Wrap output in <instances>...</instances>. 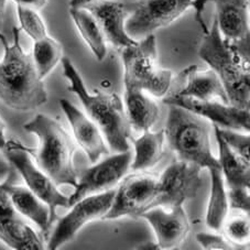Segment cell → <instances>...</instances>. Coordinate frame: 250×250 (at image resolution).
<instances>
[{
    "label": "cell",
    "mask_w": 250,
    "mask_h": 250,
    "mask_svg": "<svg viewBox=\"0 0 250 250\" xmlns=\"http://www.w3.org/2000/svg\"><path fill=\"white\" fill-rule=\"evenodd\" d=\"M163 102L169 106H180L194 114L200 115L221 128L246 131H249L250 129L249 110L238 108L230 104L217 103L213 99L212 101H200L193 97L181 96L170 90H167Z\"/></svg>",
    "instance_id": "cell-13"
},
{
    "label": "cell",
    "mask_w": 250,
    "mask_h": 250,
    "mask_svg": "<svg viewBox=\"0 0 250 250\" xmlns=\"http://www.w3.org/2000/svg\"><path fill=\"white\" fill-rule=\"evenodd\" d=\"M24 130L36 135L39 146L36 151L29 148L36 158L37 166L57 185L76 187L77 171L73 162L75 145L58 120L39 114L23 126Z\"/></svg>",
    "instance_id": "cell-4"
},
{
    "label": "cell",
    "mask_w": 250,
    "mask_h": 250,
    "mask_svg": "<svg viewBox=\"0 0 250 250\" xmlns=\"http://www.w3.org/2000/svg\"><path fill=\"white\" fill-rule=\"evenodd\" d=\"M216 6L219 32L224 40L249 58V0H208Z\"/></svg>",
    "instance_id": "cell-14"
},
{
    "label": "cell",
    "mask_w": 250,
    "mask_h": 250,
    "mask_svg": "<svg viewBox=\"0 0 250 250\" xmlns=\"http://www.w3.org/2000/svg\"><path fill=\"white\" fill-rule=\"evenodd\" d=\"M135 146L136 156L133 158L130 167L132 171H145L150 167H153L165 156L163 144L166 136L165 130L158 132H151L150 130L144 131V135L138 139H131Z\"/></svg>",
    "instance_id": "cell-23"
},
{
    "label": "cell",
    "mask_w": 250,
    "mask_h": 250,
    "mask_svg": "<svg viewBox=\"0 0 250 250\" xmlns=\"http://www.w3.org/2000/svg\"><path fill=\"white\" fill-rule=\"evenodd\" d=\"M102 28L105 39L114 46L123 49L137 43L128 36L125 23L132 12V1L120 0H99L85 8Z\"/></svg>",
    "instance_id": "cell-16"
},
{
    "label": "cell",
    "mask_w": 250,
    "mask_h": 250,
    "mask_svg": "<svg viewBox=\"0 0 250 250\" xmlns=\"http://www.w3.org/2000/svg\"><path fill=\"white\" fill-rule=\"evenodd\" d=\"M61 62L63 74L70 82L68 90L79 96L86 113L104 133L109 148L117 153L130 150L128 141L132 137L131 126L120 97L116 93L101 90H95V94L90 95L71 60L62 58Z\"/></svg>",
    "instance_id": "cell-2"
},
{
    "label": "cell",
    "mask_w": 250,
    "mask_h": 250,
    "mask_svg": "<svg viewBox=\"0 0 250 250\" xmlns=\"http://www.w3.org/2000/svg\"><path fill=\"white\" fill-rule=\"evenodd\" d=\"M194 0H135L132 12L125 23L129 37L139 41L156 30L167 27L188 8Z\"/></svg>",
    "instance_id": "cell-9"
},
{
    "label": "cell",
    "mask_w": 250,
    "mask_h": 250,
    "mask_svg": "<svg viewBox=\"0 0 250 250\" xmlns=\"http://www.w3.org/2000/svg\"><path fill=\"white\" fill-rule=\"evenodd\" d=\"M196 239L202 245V247L206 250H228L234 249L232 245L228 241L225 237L219 235L206 234V232H200L196 235Z\"/></svg>",
    "instance_id": "cell-31"
},
{
    "label": "cell",
    "mask_w": 250,
    "mask_h": 250,
    "mask_svg": "<svg viewBox=\"0 0 250 250\" xmlns=\"http://www.w3.org/2000/svg\"><path fill=\"white\" fill-rule=\"evenodd\" d=\"M2 153L12 167H15L22 176L30 191L49 206L50 224L52 225L57 219V208H70L68 197L59 191L58 185L50 179L49 175L34 165L32 154L27 146L18 141L10 140L7 141L5 148L2 149Z\"/></svg>",
    "instance_id": "cell-7"
},
{
    "label": "cell",
    "mask_w": 250,
    "mask_h": 250,
    "mask_svg": "<svg viewBox=\"0 0 250 250\" xmlns=\"http://www.w3.org/2000/svg\"><path fill=\"white\" fill-rule=\"evenodd\" d=\"M131 159V151L128 150L106 158L94 167L77 172L75 192L68 197L70 208L82 198L108 191L116 187L130 167Z\"/></svg>",
    "instance_id": "cell-11"
},
{
    "label": "cell",
    "mask_w": 250,
    "mask_h": 250,
    "mask_svg": "<svg viewBox=\"0 0 250 250\" xmlns=\"http://www.w3.org/2000/svg\"><path fill=\"white\" fill-rule=\"evenodd\" d=\"M33 42L34 44L31 52L32 60L39 76L43 80L62 60L63 47L61 43L50 36Z\"/></svg>",
    "instance_id": "cell-26"
},
{
    "label": "cell",
    "mask_w": 250,
    "mask_h": 250,
    "mask_svg": "<svg viewBox=\"0 0 250 250\" xmlns=\"http://www.w3.org/2000/svg\"><path fill=\"white\" fill-rule=\"evenodd\" d=\"M17 3V6H22L27 8H31L34 10H41L47 3V0H12Z\"/></svg>",
    "instance_id": "cell-32"
},
{
    "label": "cell",
    "mask_w": 250,
    "mask_h": 250,
    "mask_svg": "<svg viewBox=\"0 0 250 250\" xmlns=\"http://www.w3.org/2000/svg\"><path fill=\"white\" fill-rule=\"evenodd\" d=\"M158 178L154 172L145 171L126 176L117 191H115L113 203L102 218L103 221L122 216L139 218V215L146 212V205L151 201Z\"/></svg>",
    "instance_id": "cell-12"
},
{
    "label": "cell",
    "mask_w": 250,
    "mask_h": 250,
    "mask_svg": "<svg viewBox=\"0 0 250 250\" xmlns=\"http://www.w3.org/2000/svg\"><path fill=\"white\" fill-rule=\"evenodd\" d=\"M219 149V167L225 175L228 188H250L249 162L238 156L219 133L217 125H213Z\"/></svg>",
    "instance_id": "cell-22"
},
{
    "label": "cell",
    "mask_w": 250,
    "mask_h": 250,
    "mask_svg": "<svg viewBox=\"0 0 250 250\" xmlns=\"http://www.w3.org/2000/svg\"><path fill=\"white\" fill-rule=\"evenodd\" d=\"M115 196V189L93 194L72 205V210L59 219L54 230L47 241V249L57 250L71 241L86 224L95 219H102L108 212Z\"/></svg>",
    "instance_id": "cell-10"
},
{
    "label": "cell",
    "mask_w": 250,
    "mask_h": 250,
    "mask_svg": "<svg viewBox=\"0 0 250 250\" xmlns=\"http://www.w3.org/2000/svg\"><path fill=\"white\" fill-rule=\"evenodd\" d=\"M139 217L145 218L152 226L159 249L179 248L189 231L188 218L183 206H176L167 212L157 206L141 213Z\"/></svg>",
    "instance_id": "cell-17"
},
{
    "label": "cell",
    "mask_w": 250,
    "mask_h": 250,
    "mask_svg": "<svg viewBox=\"0 0 250 250\" xmlns=\"http://www.w3.org/2000/svg\"><path fill=\"white\" fill-rule=\"evenodd\" d=\"M17 14H18L20 29L24 31L25 34H28L33 41L40 40V39L47 36L44 21L42 20L37 10L22 6H17Z\"/></svg>",
    "instance_id": "cell-27"
},
{
    "label": "cell",
    "mask_w": 250,
    "mask_h": 250,
    "mask_svg": "<svg viewBox=\"0 0 250 250\" xmlns=\"http://www.w3.org/2000/svg\"><path fill=\"white\" fill-rule=\"evenodd\" d=\"M0 240L16 250L44 249L39 235L17 212L8 193L0 187Z\"/></svg>",
    "instance_id": "cell-15"
},
{
    "label": "cell",
    "mask_w": 250,
    "mask_h": 250,
    "mask_svg": "<svg viewBox=\"0 0 250 250\" xmlns=\"http://www.w3.org/2000/svg\"><path fill=\"white\" fill-rule=\"evenodd\" d=\"M249 188H231L228 192V206L231 209L243 210L249 215L250 210V195L248 192Z\"/></svg>",
    "instance_id": "cell-30"
},
{
    "label": "cell",
    "mask_w": 250,
    "mask_h": 250,
    "mask_svg": "<svg viewBox=\"0 0 250 250\" xmlns=\"http://www.w3.org/2000/svg\"><path fill=\"white\" fill-rule=\"evenodd\" d=\"M219 129V133L223 137V139L226 141V144L234 150V151L240 156L244 160L248 161L250 160L249 157V145H250V137L247 135H240L238 132H235L231 129Z\"/></svg>",
    "instance_id": "cell-29"
},
{
    "label": "cell",
    "mask_w": 250,
    "mask_h": 250,
    "mask_svg": "<svg viewBox=\"0 0 250 250\" xmlns=\"http://www.w3.org/2000/svg\"><path fill=\"white\" fill-rule=\"evenodd\" d=\"M11 173L12 166L7 160V158L3 156V153H0V182H3Z\"/></svg>",
    "instance_id": "cell-33"
},
{
    "label": "cell",
    "mask_w": 250,
    "mask_h": 250,
    "mask_svg": "<svg viewBox=\"0 0 250 250\" xmlns=\"http://www.w3.org/2000/svg\"><path fill=\"white\" fill-rule=\"evenodd\" d=\"M70 15L82 38L98 61L106 58V39L96 19L85 8H70Z\"/></svg>",
    "instance_id": "cell-24"
},
{
    "label": "cell",
    "mask_w": 250,
    "mask_h": 250,
    "mask_svg": "<svg viewBox=\"0 0 250 250\" xmlns=\"http://www.w3.org/2000/svg\"><path fill=\"white\" fill-rule=\"evenodd\" d=\"M198 55L219 77L229 104L249 110V58L244 57L234 45L224 40L216 19L204 34Z\"/></svg>",
    "instance_id": "cell-3"
},
{
    "label": "cell",
    "mask_w": 250,
    "mask_h": 250,
    "mask_svg": "<svg viewBox=\"0 0 250 250\" xmlns=\"http://www.w3.org/2000/svg\"><path fill=\"white\" fill-rule=\"evenodd\" d=\"M60 105L71 125L77 144L84 150L90 162L96 163L102 156L109 153V149L96 124L89 120L87 116L67 99H60Z\"/></svg>",
    "instance_id": "cell-19"
},
{
    "label": "cell",
    "mask_w": 250,
    "mask_h": 250,
    "mask_svg": "<svg viewBox=\"0 0 250 250\" xmlns=\"http://www.w3.org/2000/svg\"><path fill=\"white\" fill-rule=\"evenodd\" d=\"M223 226L226 238L232 241L234 244H246L249 241L250 225L248 215L247 216L237 215V216L230 218Z\"/></svg>",
    "instance_id": "cell-28"
},
{
    "label": "cell",
    "mask_w": 250,
    "mask_h": 250,
    "mask_svg": "<svg viewBox=\"0 0 250 250\" xmlns=\"http://www.w3.org/2000/svg\"><path fill=\"white\" fill-rule=\"evenodd\" d=\"M210 124L202 116L180 106L170 105L165 136L179 160L202 169L221 167L210 150Z\"/></svg>",
    "instance_id": "cell-5"
},
{
    "label": "cell",
    "mask_w": 250,
    "mask_h": 250,
    "mask_svg": "<svg viewBox=\"0 0 250 250\" xmlns=\"http://www.w3.org/2000/svg\"><path fill=\"white\" fill-rule=\"evenodd\" d=\"M12 174L14 172L3 182L0 183V187L8 193L17 212L32 221L40 228L43 234L47 235L51 227L49 206L28 188L11 183Z\"/></svg>",
    "instance_id": "cell-20"
},
{
    "label": "cell",
    "mask_w": 250,
    "mask_h": 250,
    "mask_svg": "<svg viewBox=\"0 0 250 250\" xmlns=\"http://www.w3.org/2000/svg\"><path fill=\"white\" fill-rule=\"evenodd\" d=\"M12 33V43L0 33L3 46V57L0 60V101L15 110L31 111L45 104L47 93L31 53L24 52L20 44V29L15 27Z\"/></svg>",
    "instance_id": "cell-1"
},
{
    "label": "cell",
    "mask_w": 250,
    "mask_h": 250,
    "mask_svg": "<svg viewBox=\"0 0 250 250\" xmlns=\"http://www.w3.org/2000/svg\"><path fill=\"white\" fill-rule=\"evenodd\" d=\"M208 170L212 176V191L206 213V224L212 229L219 230L228 214V198L221 167H212Z\"/></svg>",
    "instance_id": "cell-25"
},
{
    "label": "cell",
    "mask_w": 250,
    "mask_h": 250,
    "mask_svg": "<svg viewBox=\"0 0 250 250\" xmlns=\"http://www.w3.org/2000/svg\"><path fill=\"white\" fill-rule=\"evenodd\" d=\"M202 167L187 161H174L159 176L153 196L146 210L160 206L171 209L183 206L187 201L192 200L202 185Z\"/></svg>",
    "instance_id": "cell-8"
},
{
    "label": "cell",
    "mask_w": 250,
    "mask_h": 250,
    "mask_svg": "<svg viewBox=\"0 0 250 250\" xmlns=\"http://www.w3.org/2000/svg\"><path fill=\"white\" fill-rule=\"evenodd\" d=\"M97 1H99V0H70L68 6H70V8H86Z\"/></svg>",
    "instance_id": "cell-34"
},
{
    "label": "cell",
    "mask_w": 250,
    "mask_h": 250,
    "mask_svg": "<svg viewBox=\"0 0 250 250\" xmlns=\"http://www.w3.org/2000/svg\"><path fill=\"white\" fill-rule=\"evenodd\" d=\"M169 90L200 101L219 98L224 104H229L226 90L216 73L213 70L198 71L197 65L188 66L180 72L174 80L172 79Z\"/></svg>",
    "instance_id": "cell-18"
},
{
    "label": "cell",
    "mask_w": 250,
    "mask_h": 250,
    "mask_svg": "<svg viewBox=\"0 0 250 250\" xmlns=\"http://www.w3.org/2000/svg\"><path fill=\"white\" fill-rule=\"evenodd\" d=\"M125 105L129 124L138 131L150 130L160 116L157 103L145 95L144 90L126 88Z\"/></svg>",
    "instance_id": "cell-21"
},
{
    "label": "cell",
    "mask_w": 250,
    "mask_h": 250,
    "mask_svg": "<svg viewBox=\"0 0 250 250\" xmlns=\"http://www.w3.org/2000/svg\"><path fill=\"white\" fill-rule=\"evenodd\" d=\"M125 87L146 90L156 97H163L172 83V72L158 65L157 42L149 34L132 45L122 49Z\"/></svg>",
    "instance_id": "cell-6"
},
{
    "label": "cell",
    "mask_w": 250,
    "mask_h": 250,
    "mask_svg": "<svg viewBox=\"0 0 250 250\" xmlns=\"http://www.w3.org/2000/svg\"><path fill=\"white\" fill-rule=\"evenodd\" d=\"M7 0H0V33H1V28L3 24V18H5V10H6Z\"/></svg>",
    "instance_id": "cell-36"
},
{
    "label": "cell",
    "mask_w": 250,
    "mask_h": 250,
    "mask_svg": "<svg viewBox=\"0 0 250 250\" xmlns=\"http://www.w3.org/2000/svg\"><path fill=\"white\" fill-rule=\"evenodd\" d=\"M5 130H6V126L1 119H0V150H2L5 148V146L7 144V139L5 136Z\"/></svg>",
    "instance_id": "cell-35"
}]
</instances>
